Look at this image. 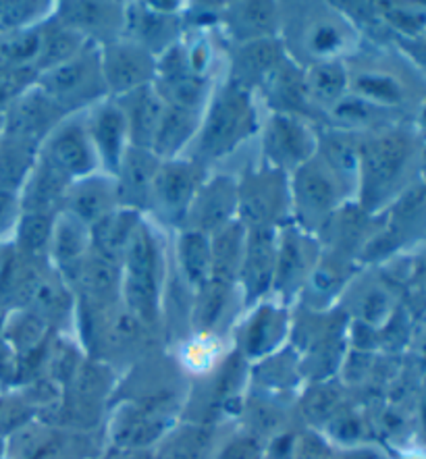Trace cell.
<instances>
[{"mask_svg": "<svg viewBox=\"0 0 426 459\" xmlns=\"http://www.w3.org/2000/svg\"><path fill=\"white\" fill-rule=\"evenodd\" d=\"M42 50L40 36L34 34H19L6 40H0V71L15 69L28 58H34Z\"/></svg>", "mask_w": 426, "mask_h": 459, "instance_id": "cell-23", "label": "cell"}, {"mask_svg": "<svg viewBox=\"0 0 426 459\" xmlns=\"http://www.w3.org/2000/svg\"><path fill=\"white\" fill-rule=\"evenodd\" d=\"M422 418H424V426H426V393H424V402H422Z\"/></svg>", "mask_w": 426, "mask_h": 459, "instance_id": "cell-49", "label": "cell"}, {"mask_svg": "<svg viewBox=\"0 0 426 459\" xmlns=\"http://www.w3.org/2000/svg\"><path fill=\"white\" fill-rule=\"evenodd\" d=\"M11 212H13V194L0 192V229L6 225Z\"/></svg>", "mask_w": 426, "mask_h": 459, "instance_id": "cell-47", "label": "cell"}, {"mask_svg": "<svg viewBox=\"0 0 426 459\" xmlns=\"http://www.w3.org/2000/svg\"><path fill=\"white\" fill-rule=\"evenodd\" d=\"M104 74H107L110 88L127 91L148 80L150 61L137 48H113L104 63Z\"/></svg>", "mask_w": 426, "mask_h": 459, "instance_id": "cell-6", "label": "cell"}, {"mask_svg": "<svg viewBox=\"0 0 426 459\" xmlns=\"http://www.w3.org/2000/svg\"><path fill=\"white\" fill-rule=\"evenodd\" d=\"M325 152H326V159L335 169L339 170H350L356 169V162H358V152H356V146L347 140L343 135H329L325 140Z\"/></svg>", "mask_w": 426, "mask_h": 459, "instance_id": "cell-30", "label": "cell"}, {"mask_svg": "<svg viewBox=\"0 0 426 459\" xmlns=\"http://www.w3.org/2000/svg\"><path fill=\"white\" fill-rule=\"evenodd\" d=\"M50 238V216L25 214L19 225V246L23 252L36 254L46 246Z\"/></svg>", "mask_w": 426, "mask_h": 459, "instance_id": "cell-27", "label": "cell"}, {"mask_svg": "<svg viewBox=\"0 0 426 459\" xmlns=\"http://www.w3.org/2000/svg\"><path fill=\"white\" fill-rule=\"evenodd\" d=\"M331 405H333V397L331 395H326V393H323V395H317L310 402V414L314 416V418H320V416H325L326 411L331 410Z\"/></svg>", "mask_w": 426, "mask_h": 459, "instance_id": "cell-46", "label": "cell"}, {"mask_svg": "<svg viewBox=\"0 0 426 459\" xmlns=\"http://www.w3.org/2000/svg\"><path fill=\"white\" fill-rule=\"evenodd\" d=\"M74 9L67 11V17L71 23H80V25H91L98 19V13H100V9H98L96 4H88V3H82V4H71Z\"/></svg>", "mask_w": 426, "mask_h": 459, "instance_id": "cell-42", "label": "cell"}, {"mask_svg": "<svg viewBox=\"0 0 426 459\" xmlns=\"http://www.w3.org/2000/svg\"><path fill=\"white\" fill-rule=\"evenodd\" d=\"M393 22H396V25H399V28H418V25L422 23V19L418 17H412L408 15V13H396V15H391Z\"/></svg>", "mask_w": 426, "mask_h": 459, "instance_id": "cell-48", "label": "cell"}, {"mask_svg": "<svg viewBox=\"0 0 426 459\" xmlns=\"http://www.w3.org/2000/svg\"><path fill=\"white\" fill-rule=\"evenodd\" d=\"M301 271H304V252H301V246L298 239H293L291 235H287L283 246H281L279 252V262H277V285L285 287L300 277Z\"/></svg>", "mask_w": 426, "mask_h": 459, "instance_id": "cell-28", "label": "cell"}, {"mask_svg": "<svg viewBox=\"0 0 426 459\" xmlns=\"http://www.w3.org/2000/svg\"><path fill=\"white\" fill-rule=\"evenodd\" d=\"M221 459H258V447L254 441H238L222 454Z\"/></svg>", "mask_w": 426, "mask_h": 459, "instance_id": "cell-43", "label": "cell"}, {"mask_svg": "<svg viewBox=\"0 0 426 459\" xmlns=\"http://www.w3.org/2000/svg\"><path fill=\"white\" fill-rule=\"evenodd\" d=\"M127 274L154 277L156 274V250L146 231H135L127 244Z\"/></svg>", "mask_w": 426, "mask_h": 459, "instance_id": "cell-22", "label": "cell"}, {"mask_svg": "<svg viewBox=\"0 0 426 459\" xmlns=\"http://www.w3.org/2000/svg\"><path fill=\"white\" fill-rule=\"evenodd\" d=\"M135 30H137V34H140L142 40H152V38L161 36L162 31H165V22L154 15H148L146 13V15H142L135 22Z\"/></svg>", "mask_w": 426, "mask_h": 459, "instance_id": "cell-41", "label": "cell"}, {"mask_svg": "<svg viewBox=\"0 0 426 459\" xmlns=\"http://www.w3.org/2000/svg\"><path fill=\"white\" fill-rule=\"evenodd\" d=\"M55 121V107L42 94L19 96L6 110L4 135L13 140L34 142Z\"/></svg>", "mask_w": 426, "mask_h": 459, "instance_id": "cell-3", "label": "cell"}, {"mask_svg": "<svg viewBox=\"0 0 426 459\" xmlns=\"http://www.w3.org/2000/svg\"><path fill=\"white\" fill-rule=\"evenodd\" d=\"M273 19V9H268L266 4H246L244 9H241V15H239V25H248L250 30H265L268 28V23H271Z\"/></svg>", "mask_w": 426, "mask_h": 459, "instance_id": "cell-37", "label": "cell"}, {"mask_svg": "<svg viewBox=\"0 0 426 459\" xmlns=\"http://www.w3.org/2000/svg\"><path fill=\"white\" fill-rule=\"evenodd\" d=\"M358 88L372 98L385 102H396L399 100V88L396 82L387 80V77H362L358 82Z\"/></svg>", "mask_w": 426, "mask_h": 459, "instance_id": "cell-34", "label": "cell"}, {"mask_svg": "<svg viewBox=\"0 0 426 459\" xmlns=\"http://www.w3.org/2000/svg\"><path fill=\"white\" fill-rule=\"evenodd\" d=\"M204 437L200 435L181 438V441L170 445L162 459H198L200 451L204 449Z\"/></svg>", "mask_w": 426, "mask_h": 459, "instance_id": "cell-36", "label": "cell"}, {"mask_svg": "<svg viewBox=\"0 0 426 459\" xmlns=\"http://www.w3.org/2000/svg\"><path fill=\"white\" fill-rule=\"evenodd\" d=\"M77 40L67 31H58L46 40L42 48V65H55L74 55Z\"/></svg>", "mask_w": 426, "mask_h": 459, "instance_id": "cell-33", "label": "cell"}, {"mask_svg": "<svg viewBox=\"0 0 426 459\" xmlns=\"http://www.w3.org/2000/svg\"><path fill=\"white\" fill-rule=\"evenodd\" d=\"M370 115H372V108L369 107V104L358 102V100L343 102V104H339V108H337V117H339V119L350 121V123L369 121Z\"/></svg>", "mask_w": 426, "mask_h": 459, "instance_id": "cell-40", "label": "cell"}, {"mask_svg": "<svg viewBox=\"0 0 426 459\" xmlns=\"http://www.w3.org/2000/svg\"><path fill=\"white\" fill-rule=\"evenodd\" d=\"M194 129L192 113L186 108L173 107L162 115L159 131L154 135V146L159 154H173L177 148L183 146Z\"/></svg>", "mask_w": 426, "mask_h": 459, "instance_id": "cell-18", "label": "cell"}, {"mask_svg": "<svg viewBox=\"0 0 426 459\" xmlns=\"http://www.w3.org/2000/svg\"><path fill=\"white\" fill-rule=\"evenodd\" d=\"M235 204V194L231 181L216 179L204 189L198 202V221L204 229L225 227Z\"/></svg>", "mask_w": 426, "mask_h": 459, "instance_id": "cell-13", "label": "cell"}, {"mask_svg": "<svg viewBox=\"0 0 426 459\" xmlns=\"http://www.w3.org/2000/svg\"><path fill=\"white\" fill-rule=\"evenodd\" d=\"M165 115L162 104L150 90H137L129 98V126L131 137L137 148L148 146L154 142L156 131H159L161 119Z\"/></svg>", "mask_w": 426, "mask_h": 459, "instance_id": "cell-8", "label": "cell"}, {"mask_svg": "<svg viewBox=\"0 0 426 459\" xmlns=\"http://www.w3.org/2000/svg\"><path fill=\"white\" fill-rule=\"evenodd\" d=\"M135 214L134 212H117L107 214L96 221L94 227V244L107 260L119 258L121 252L127 250L131 239V229H134Z\"/></svg>", "mask_w": 426, "mask_h": 459, "instance_id": "cell-12", "label": "cell"}, {"mask_svg": "<svg viewBox=\"0 0 426 459\" xmlns=\"http://www.w3.org/2000/svg\"><path fill=\"white\" fill-rule=\"evenodd\" d=\"M227 301V285L219 283V281H208L206 293L202 295L200 304V325L211 326L216 323L219 314L222 312Z\"/></svg>", "mask_w": 426, "mask_h": 459, "instance_id": "cell-32", "label": "cell"}, {"mask_svg": "<svg viewBox=\"0 0 426 459\" xmlns=\"http://www.w3.org/2000/svg\"><path fill=\"white\" fill-rule=\"evenodd\" d=\"M248 121H250V107H248L244 91L239 88L222 91L208 117L204 135H202V150L208 156L227 152L246 134Z\"/></svg>", "mask_w": 426, "mask_h": 459, "instance_id": "cell-1", "label": "cell"}, {"mask_svg": "<svg viewBox=\"0 0 426 459\" xmlns=\"http://www.w3.org/2000/svg\"><path fill=\"white\" fill-rule=\"evenodd\" d=\"M298 195L301 208L310 214H323L333 206L335 192H333L331 181L326 179L323 170L304 169L298 177Z\"/></svg>", "mask_w": 426, "mask_h": 459, "instance_id": "cell-17", "label": "cell"}, {"mask_svg": "<svg viewBox=\"0 0 426 459\" xmlns=\"http://www.w3.org/2000/svg\"><path fill=\"white\" fill-rule=\"evenodd\" d=\"M241 212H244V219L252 222L254 227L265 225L268 216L273 212V198L271 192H266L265 187L252 186L250 192L244 194V204H241Z\"/></svg>", "mask_w": 426, "mask_h": 459, "instance_id": "cell-29", "label": "cell"}, {"mask_svg": "<svg viewBox=\"0 0 426 459\" xmlns=\"http://www.w3.org/2000/svg\"><path fill=\"white\" fill-rule=\"evenodd\" d=\"M50 165L63 175H83L94 167L91 152L83 134L77 127H69L55 137L50 146Z\"/></svg>", "mask_w": 426, "mask_h": 459, "instance_id": "cell-7", "label": "cell"}, {"mask_svg": "<svg viewBox=\"0 0 426 459\" xmlns=\"http://www.w3.org/2000/svg\"><path fill=\"white\" fill-rule=\"evenodd\" d=\"M408 159V143L399 137H381L364 148V192L366 200L375 202L396 181Z\"/></svg>", "mask_w": 426, "mask_h": 459, "instance_id": "cell-2", "label": "cell"}, {"mask_svg": "<svg viewBox=\"0 0 426 459\" xmlns=\"http://www.w3.org/2000/svg\"><path fill=\"white\" fill-rule=\"evenodd\" d=\"M110 189L102 181H88L71 198V208L83 221H100L109 214Z\"/></svg>", "mask_w": 426, "mask_h": 459, "instance_id": "cell-20", "label": "cell"}, {"mask_svg": "<svg viewBox=\"0 0 426 459\" xmlns=\"http://www.w3.org/2000/svg\"><path fill=\"white\" fill-rule=\"evenodd\" d=\"M424 121H426V115H424Z\"/></svg>", "mask_w": 426, "mask_h": 459, "instance_id": "cell-50", "label": "cell"}, {"mask_svg": "<svg viewBox=\"0 0 426 459\" xmlns=\"http://www.w3.org/2000/svg\"><path fill=\"white\" fill-rule=\"evenodd\" d=\"M196 169L189 165H169L156 175V195L170 216L186 212L196 189Z\"/></svg>", "mask_w": 426, "mask_h": 459, "instance_id": "cell-5", "label": "cell"}, {"mask_svg": "<svg viewBox=\"0 0 426 459\" xmlns=\"http://www.w3.org/2000/svg\"><path fill=\"white\" fill-rule=\"evenodd\" d=\"M277 61V48L271 42H256L241 50L238 58V69L246 77H258L266 74Z\"/></svg>", "mask_w": 426, "mask_h": 459, "instance_id": "cell-26", "label": "cell"}, {"mask_svg": "<svg viewBox=\"0 0 426 459\" xmlns=\"http://www.w3.org/2000/svg\"><path fill=\"white\" fill-rule=\"evenodd\" d=\"M156 177V160L146 150L134 148L127 154L126 169H123L121 198L129 204H142L148 195V187Z\"/></svg>", "mask_w": 426, "mask_h": 459, "instance_id": "cell-10", "label": "cell"}, {"mask_svg": "<svg viewBox=\"0 0 426 459\" xmlns=\"http://www.w3.org/2000/svg\"><path fill=\"white\" fill-rule=\"evenodd\" d=\"M57 252L61 255V260H74L77 258V254L82 252V235L71 222H65V225L58 229Z\"/></svg>", "mask_w": 426, "mask_h": 459, "instance_id": "cell-35", "label": "cell"}, {"mask_svg": "<svg viewBox=\"0 0 426 459\" xmlns=\"http://www.w3.org/2000/svg\"><path fill=\"white\" fill-rule=\"evenodd\" d=\"M85 82H88V65L83 61L61 63L46 77V88L50 90V94L67 98L71 94H77V90H82Z\"/></svg>", "mask_w": 426, "mask_h": 459, "instance_id": "cell-21", "label": "cell"}, {"mask_svg": "<svg viewBox=\"0 0 426 459\" xmlns=\"http://www.w3.org/2000/svg\"><path fill=\"white\" fill-rule=\"evenodd\" d=\"M277 247H274V233L271 227H254L248 238V252L244 260V281L252 298L265 293L274 273V260Z\"/></svg>", "mask_w": 426, "mask_h": 459, "instance_id": "cell-4", "label": "cell"}, {"mask_svg": "<svg viewBox=\"0 0 426 459\" xmlns=\"http://www.w3.org/2000/svg\"><path fill=\"white\" fill-rule=\"evenodd\" d=\"M85 281L94 291H107L115 281V271L102 260L91 262L88 271H85Z\"/></svg>", "mask_w": 426, "mask_h": 459, "instance_id": "cell-38", "label": "cell"}, {"mask_svg": "<svg viewBox=\"0 0 426 459\" xmlns=\"http://www.w3.org/2000/svg\"><path fill=\"white\" fill-rule=\"evenodd\" d=\"M339 38L333 28H320L317 34H314V48L317 50H331L333 46H337Z\"/></svg>", "mask_w": 426, "mask_h": 459, "instance_id": "cell-44", "label": "cell"}, {"mask_svg": "<svg viewBox=\"0 0 426 459\" xmlns=\"http://www.w3.org/2000/svg\"><path fill=\"white\" fill-rule=\"evenodd\" d=\"M31 82V71L25 67L0 71V108L11 107Z\"/></svg>", "mask_w": 426, "mask_h": 459, "instance_id": "cell-31", "label": "cell"}, {"mask_svg": "<svg viewBox=\"0 0 426 459\" xmlns=\"http://www.w3.org/2000/svg\"><path fill=\"white\" fill-rule=\"evenodd\" d=\"M241 241H244V229L239 225H225L221 229L211 247V254H213L211 279L213 281H219V283H225V285L231 283L233 274L238 273V266H239Z\"/></svg>", "mask_w": 426, "mask_h": 459, "instance_id": "cell-11", "label": "cell"}, {"mask_svg": "<svg viewBox=\"0 0 426 459\" xmlns=\"http://www.w3.org/2000/svg\"><path fill=\"white\" fill-rule=\"evenodd\" d=\"M277 96L281 102L290 104V107H300L301 98H304V88H301L300 80L291 77V74H285L277 83Z\"/></svg>", "mask_w": 426, "mask_h": 459, "instance_id": "cell-39", "label": "cell"}, {"mask_svg": "<svg viewBox=\"0 0 426 459\" xmlns=\"http://www.w3.org/2000/svg\"><path fill=\"white\" fill-rule=\"evenodd\" d=\"M31 142L6 137L0 146V192L13 194L31 165Z\"/></svg>", "mask_w": 426, "mask_h": 459, "instance_id": "cell-16", "label": "cell"}, {"mask_svg": "<svg viewBox=\"0 0 426 459\" xmlns=\"http://www.w3.org/2000/svg\"><path fill=\"white\" fill-rule=\"evenodd\" d=\"M63 189V173L50 162H44L42 169L38 170L34 179H31L28 194H25V208L30 214H46L44 210L48 208Z\"/></svg>", "mask_w": 426, "mask_h": 459, "instance_id": "cell-19", "label": "cell"}, {"mask_svg": "<svg viewBox=\"0 0 426 459\" xmlns=\"http://www.w3.org/2000/svg\"><path fill=\"white\" fill-rule=\"evenodd\" d=\"M181 264L194 285H206L213 273V254L204 233H186L179 244Z\"/></svg>", "mask_w": 426, "mask_h": 459, "instance_id": "cell-15", "label": "cell"}, {"mask_svg": "<svg viewBox=\"0 0 426 459\" xmlns=\"http://www.w3.org/2000/svg\"><path fill=\"white\" fill-rule=\"evenodd\" d=\"M424 195H426L424 189H414V192H412L410 195H405V198H404L402 206H399V212H402V214H412V212H414V210H418V206L422 204Z\"/></svg>", "mask_w": 426, "mask_h": 459, "instance_id": "cell-45", "label": "cell"}, {"mask_svg": "<svg viewBox=\"0 0 426 459\" xmlns=\"http://www.w3.org/2000/svg\"><path fill=\"white\" fill-rule=\"evenodd\" d=\"M127 301L142 318L152 320L156 314V277L127 274Z\"/></svg>", "mask_w": 426, "mask_h": 459, "instance_id": "cell-24", "label": "cell"}, {"mask_svg": "<svg viewBox=\"0 0 426 459\" xmlns=\"http://www.w3.org/2000/svg\"><path fill=\"white\" fill-rule=\"evenodd\" d=\"M266 148L277 160L300 162L310 154V140L298 123L287 119V117H279L273 121L271 131H268Z\"/></svg>", "mask_w": 426, "mask_h": 459, "instance_id": "cell-9", "label": "cell"}, {"mask_svg": "<svg viewBox=\"0 0 426 459\" xmlns=\"http://www.w3.org/2000/svg\"><path fill=\"white\" fill-rule=\"evenodd\" d=\"M345 75L337 65H320L310 74V91L318 100L333 102L343 91Z\"/></svg>", "mask_w": 426, "mask_h": 459, "instance_id": "cell-25", "label": "cell"}, {"mask_svg": "<svg viewBox=\"0 0 426 459\" xmlns=\"http://www.w3.org/2000/svg\"><path fill=\"white\" fill-rule=\"evenodd\" d=\"M123 134H126V117L119 108L107 107L96 115L94 140L110 167H119Z\"/></svg>", "mask_w": 426, "mask_h": 459, "instance_id": "cell-14", "label": "cell"}]
</instances>
